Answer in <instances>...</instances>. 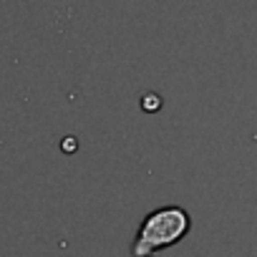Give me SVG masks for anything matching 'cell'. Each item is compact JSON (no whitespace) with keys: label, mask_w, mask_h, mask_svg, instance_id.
I'll return each mask as SVG.
<instances>
[{"label":"cell","mask_w":257,"mask_h":257,"mask_svg":"<svg viewBox=\"0 0 257 257\" xmlns=\"http://www.w3.org/2000/svg\"><path fill=\"white\" fill-rule=\"evenodd\" d=\"M189 227H192V217L187 209L174 207V204L159 207L144 217V222L134 237L132 254L134 257H152L154 252L182 242L187 237Z\"/></svg>","instance_id":"obj_1"},{"label":"cell","mask_w":257,"mask_h":257,"mask_svg":"<svg viewBox=\"0 0 257 257\" xmlns=\"http://www.w3.org/2000/svg\"><path fill=\"white\" fill-rule=\"evenodd\" d=\"M142 106H144V111H159L162 98H159L157 93H147V96L142 98Z\"/></svg>","instance_id":"obj_2"},{"label":"cell","mask_w":257,"mask_h":257,"mask_svg":"<svg viewBox=\"0 0 257 257\" xmlns=\"http://www.w3.org/2000/svg\"><path fill=\"white\" fill-rule=\"evenodd\" d=\"M73 147H78V144L73 142V137H66V142H63V149H66V152H71Z\"/></svg>","instance_id":"obj_3"}]
</instances>
